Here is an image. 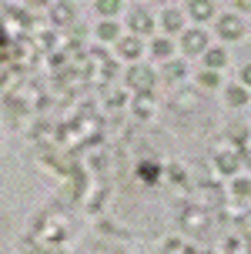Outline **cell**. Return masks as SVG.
<instances>
[{
	"instance_id": "1",
	"label": "cell",
	"mask_w": 251,
	"mask_h": 254,
	"mask_svg": "<svg viewBox=\"0 0 251 254\" xmlns=\"http://www.w3.org/2000/svg\"><path fill=\"white\" fill-rule=\"evenodd\" d=\"M241 30H245V27H241L238 17H221V20H218V34H221L225 40H238Z\"/></svg>"
},
{
	"instance_id": "13",
	"label": "cell",
	"mask_w": 251,
	"mask_h": 254,
	"mask_svg": "<svg viewBox=\"0 0 251 254\" xmlns=\"http://www.w3.org/2000/svg\"><path fill=\"white\" fill-rule=\"evenodd\" d=\"M100 37L114 40V37H117V27H114V24H100Z\"/></svg>"
},
{
	"instance_id": "12",
	"label": "cell",
	"mask_w": 251,
	"mask_h": 254,
	"mask_svg": "<svg viewBox=\"0 0 251 254\" xmlns=\"http://www.w3.org/2000/svg\"><path fill=\"white\" fill-rule=\"evenodd\" d=\"M235 194H238V197H248V194H251V184H248L245 178H241V181H235Z\"/></svg>"
},
{
	"instance_id": "2",
	"label": "cell",
	"mask_w": 251,
	"mask_h": 254,
	"mask_svg": "<svg viewBox=\"0 0 251 254\" xmlns=\"http://www.w3.org/2000/svg\"><path fill=\"white\" fill-rule=\"evenodd\" d=\"M131 87H141V90H151L154 87V74H151L148 67H138V70H131Z\"/></svg>"
},
{
	"instance_id": "3",
	"label": "cell",
	"mask_w": 251,
	"mask_h": 254,
	"mask_svg": "<svg viewBox=\"0 0 251 254\" xmlns=\"http://www.w3.org/2000/svg\"><path fill=\"white\" fill-rule=\"evenodd\" d=\"M204 44H208V37H204L201 30H188V34H184V54H201Z\"/></svg>"
},
{
	"instance_id": "11",
	"label": "cell",
	"mask_w": 251,
	"mask_h": 254,
	"mask_svg": "<svg viewBox=\"0 0 251 254\" xmlns=\"http://www.w3.org/2000/svg\"><path fill=\"white\" fill-rule=\"evenodd\" d=\"M171 54V40H154V57H167Z\"/></svg>"
},
{
	"instance_id": "4",
	"label": "cell",
	"mask_w": 251,
	"mask_h": 254,
	"mask_svg": "<svg viewBox=\"0 0 251 254\" xmlns=\"http://www.w3.org/2000/svg\"><path fill=\"white\" fill-rule=\"evenodd\" d=\"M131 27H134L138 34H151V27H154V20H151V17H148L144 10H138L134 17H131Z\"/></svg>"
},
{
	"instance_id": "5",
	"label": "cell",
	"mask_w": 251,
	"mask_h": 254,
	"mask_svg": "<svg viewBox=\"0 0 251 254\" xmlns=\"http://www.w3.org/2000/svg\"><path fill=\"white\" fill-rule=\"evenodd\" d=\"M121 54H124V57H138V54H141V40L138 37L121 40Z\"/></svg>"
},
{
	"instance_id": "14",
	"label": "cell",
	"mask_w": 251,
	"mask_h": 254,
	"mask_svg": "<svg viewBox=\"0 0 251 254\" xmlns=\"http://www.w3.org/2000/svg\"><path fill=\"white\" fill-rule=\"evenodd\" d=\"M201 84H204V87H214V84H218V74H204V77H201Z\"/></svg>"
},
{
	"instance_id": "10",
	"label": "cell",
	"mask_w": 251,
	"mask_h": 254,
	"mask_svg": "<svg viewBox=\"0 0 251 254\" xmlns=\"http://www.w3.org/2000/svg\"><path fill=\"white\" fill-rule=\"evenodd\" d=\"M228 101H231V104H245V101H248L245 87H231V90H228Z\"/></svg>"
},
{
	"instance_id": "7",
	"label": "cell",
	"mask_w": 251,
	"mask_h": 254,
	"mask_svg": "<svg viewBox=\"0 0 251 254\" xmlns=\"http://www.w3.org/2000/svg\"><path fill=\"white\" fill-rule=\"evenodd\" d=\"M218 167H221L225 174H231V171L238 167V154H221V157H218Z\"/></svg>"
},
{
	"instance_id": "16",
	"label": "cell",
	"mask_w": 251,
	"mask_h": 254,
	"mask_svg": "<svg viewBox=\"0 0 251 254\" xmlns=\"http://www.w3.org/2000/svg\"><path fill=\"white\" fill-rule=\"evenodd\" d=\"M241 80H245V84L251 87V67H245V70H241Z\"/></svg>"
},
{
	"instance_id": "6",
	"label": "cell",
	"mask_w": 251,
	"mask_h": 254,
	"mask_svg": "<svg viewBox=\"0 0 251 254\" xmlns=\"http://www.w3.org/2000/svg\"><path fill=\"white\" fill-rule=\"evenodd\" d=\"M225 61H228L225 51H208V54H204V64H208L211 70H214V67H225Z\"/></svg>"
},
{
	"instance_id": "15",
	"label": "cell",
	"mask_w": 251,
	"mask_h": 254,
	"mask_svg": "<svg viewBox=\"0 0 251 254\" xmlns=\"http://www.w3.org/2000/svg\"><path fill=\"white\" fill-rule=\"evenodd\" d=\"M97 10L100 13H114V10H117V3H97Z\"/></svg>"
},
{
	"instance_id": "8",
	"label": "cell",
	"mask_w": 251,
	"mask_h": 254,
	"mask_svg": "<svg viewBox=\"0 0 251 254\" xmlns=\"http://www.w3.org/2000/svg\"><path fill=\"white\" fill-rule=\"evenodd\" d=\"M164 27H167V30H177V27H181V13L167 10V13H164Z\"/></svg>"
},
{
	"instance_id": "9",
	"label": "cell",
	"mask_w": 251,
	"mask_h": 254,
	"mask_svg": "<svg viewBox=\"0 0 251 254\" xmlns=\"http://www.w3.org/2000/svg\"><path fill=\"white\" fill-rule=\"evenodd\" d=\"M191 13H194V17H211L214 7L211 3H191Z\"/></svg>"
}]
</instances>
